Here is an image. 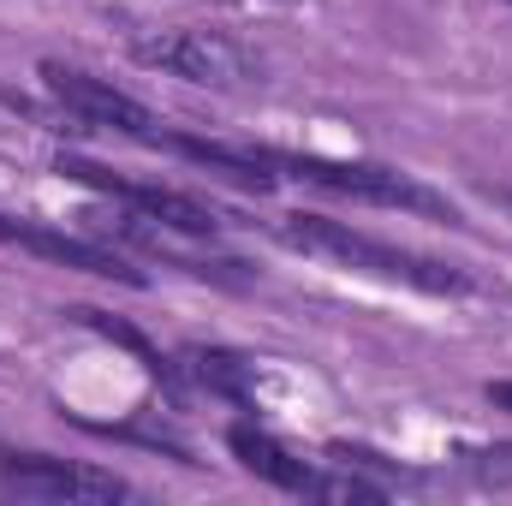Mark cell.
I'll use <instances>...</instances> for the list:
<instances>
[{"label": "cell", "mask_w": 512, "mask_h": 506, "mask_svg": "<svg viewBox=\"0 0 512 506\" xmlns=\"http://www.w3.org/2000/svg\"><path fill=\"white\" fill-rule=\"evenodd\" d=\"M0 245H24V251L54 256V262H66V268H84V274H96V280L143 286V274H137L120 251H102V245H90V239H66V233L36 227V221H12V215H0Z\"/></svg>", "instance_id": "obj_8"}, {"label": "cell", "mask_w": 512, "mask_h": 506, "mask_svg": "<svg viewBox=\"0 0 512 506\" xmlns=\"http://www.w3.org/2000/svg\"><path fill=\"white\" fill-rule=\"evenodd\" d=\"M268 167H286L322 191H340V197H358V203H376V209H411V215H435L447 227H459V209L429 191L423 179L399 173V167H382V161H328V155H280V149H262Z\"/></svg>", "instance_id": "obj_2"}, {"label": "cell", "mask_w": 512, "mask_h": 506, "mask_svg": "<svg viewBox=\"0 0 512 506\" xmlns=\"http://www.w3.org/2000/svg\"><path fill=\"white\" fill-rule=\"evenodd\" d=\"M72 316H78V322H84V328H96V334H108V340H120V346H126V352H137V358H143V370H149V376H173V370H167V358H161V352H155V346H149V340H143V334H137V328H126V322H114V316H102V310H90V304H78V310H72Z\"/></svg>", "instance_id": "obj_10"}, {"label": "cell", "mask_w": 512, "mask_h": 506, "mask_svg": "<svg viewBox=\"0 0 512 506\" xmlns=\"http://www.w3.org/2000/svg\"><path fill=\"white\" fill-rule=\"evenodd\" d=\"M185 370H191L197 387H209V393H221V399H233V405H251V381H256L251 358H239V352H227V346H191V352H185Z\"/></svg>", "instance_id": "obj_9"}, {"label": "cell", "mask_w": 512, "mask_h": 506, "mask_svg": "<svg viewBox=\"0 0 512 506\" xmlns=\"http://www.w3.org/2000/svg\"><path fill=\"white\" fill-rule=\"evenodd\" d=\"M54 173H60V179H78V185L108 191L114 203L137 209V215H143V221H155L161 233H179V239H215V233H221V209H215V203H203V197H191V191L149 185V179H126V173H108V167H96V161H78V155H60V167H54Z\"/></svg>", "instance_id": "obj_4"}, {"label": "cell", "mask_w": 512, "mask_h": 506, "mask_svg": "<svg viewBox=\"0 0 512 506\" xmlns=\"http://www.w3.org/2000/svg\"><path fill=\"white\" fill-rule=\"evenodd\" d=\"M42 90L78 120V126H102V131H120V137H137V143H167V131L161 120L126 96V90H114L108 78H96V72H84V66H66V60H42Z\"/></svg>", "instance_id": "obj_6"}, {"label": "cell", "mask_w": 512, "mask_h": 506, "mask_svg": "<svg viewBox=\"0 0 512 506\" xmlns=\"http://www.w3.org/2000/svg\"><path fill=\"white\" fill-rule=\"evenodd\" d=\"M274 239L292 245V251H304V256L340 262V268H352V274L411 286V292H435V298L471 292V274H465V268L435 262V256H417V251H405V245H387L376 233H358V227L328 221V215H280V221H274Z\"/></svg>", "instance_id": "obj_1"}, {"label": "cell", "mask_w": 512, "mask_h": 506, "mask_svg": "<svg viewBox=\"0 0 512 506\" xmlns=\"http://www.w3.org/2000/svg\"><path fill=\"white\" fill-rule=\"evenodd\" d=\"M227 447H233V459H239L251 477L286 489V495H310V501H382L387 495L382 483H364V477H352V471H316V465L292 459V453H286L268 429H256V423H233V429H227Z\"/></svg>", "instance_id": "obj_5"}, {"label": "cell", "mask_w": 512, "mask_h": 506, "mask_svg": "<svg viewBox=\"0 0 512 506\" xmlns=\"http://www.w3.org/2000/svg\"><path fill=\"white\" fill-rule=\"evenodd\" d=\"M131 495L114 471L48 459V453H6L0 459V501H120Z\"/></svg>", "instance_id": "obj_7"}, {"label": "cell", "mask_w": 512, "mask_h": 506, "mask_svg": "<svg viewBox=\"0 0 512 506\" xmlns=\"http://www.w3.org/2000/svg\"><path fill=\"white\" fill-rule=\"evenodd\" d=\"M131 54L167 78H185V84H203V90H245L256 84L262 60L251 48H239L233 36L221 30H161V36H137Z\"/></svg>", "instance_id": "obj_3"}, {"label": "cell", "mask_w": 512, "mask_h": 506, "mask_svg": "<svg viewBox=\"0 0 512 506\" xmlns=\"http://www.w3.org/2000/svg\"><path fill=\"white\" fill-rule=\"evenodd\" d=\"M483 399H489L495 411H512V381H489V387H483Z\"/></svg>", "instance_id": "obj_11"}, {"label": "cell", "mask_w": 512, "mask_h": 506, "mask_svg": "<svg viewBox=\"0 0 512 506\" xmlns=\"http://www.w3.org/2000/svg\"><path fill=\"white\" fill-rule=\"evenodd\" d=\"M495 197H501V203H507V209H512V191H495Z\"/></svg>", "instance_id": "obj_12"}]
</instances>
